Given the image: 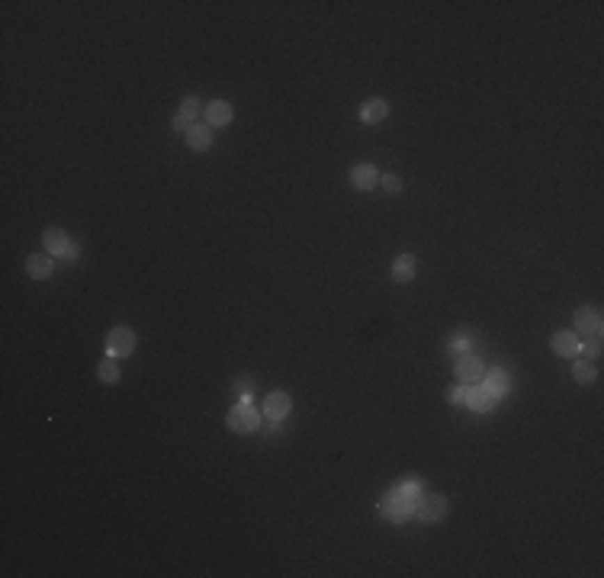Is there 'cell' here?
<instances>
[{"instance_id":"cell-1","label":"cell","mask_w":604,"mask_h":578,"mask_svg":"<svg viewBox=\"0 0 604 578\" xmlns=\"http://www.w3.org/2000/svg\"><path fill=\"white\" fill-rule=\"evenodd\" d=\"M415 517L418 520H424V524H437V520H444V514H447V498L444 495H418L415 498Z\"/></svg>"},{"instance_id":"cell-2","label":"cell","mask_w":604,"mask_h":578,"mask_svg":"<svg viewBox=\"0 0 604 578\" xmlns=\"http://www.w3.org/2000/svg\"><path fill=\"white\" fill-rule=\"evenodd\" d=\"M257 424H260L257 411H254V405L248 402V399L228 411V428L235 431V434H251V431H257Z\"/></svg>"},{"instance_id":"cell-3","label":"cell","mask_w":604,"mask_h":578,"mask_svg":"<svg viewBox=\"0 0 604 578\" xmlns=\"http://www.w3.org/2000/svg\"><path fill=\"white\" fill-rule=\"evenodd\" d=\"M379 511L386 514L389 520H395V524H399V520H405L411 511H415V498H408L405 492H399V488H395V492H389L386 498H383Z\"/></svg>"},{"instance_id":"cell-4","label":"cell","mask_w":604,"mask_h":578,"mask_svg":"<svg viewBox=\"0 0 604 578\" xmlns=\"http://www.w3.org/2000/svg\"><path fill=\"white\" fill-rule=\"evenodd\" d=\"M135 351V331L132 328H126V325H119V328H113L106 335V353L109 357H129V353Z\"/></svg>"},{"instance_id":"cell-5","label":"cell","mask_w":604,"mask_h":578,"mask_svg":"<svg viewBox=\"0 0 604 578\" xmlns=\"http://www.w3.org/2000/svg\"><path fill=\"white\" fill-rule=\"evenodd\" d=\"M45 248H49L51 257H77V248L71 244V238H67V232H61V228H45V235H42Z\"/></svg>"},{"instance_id":"cell-6","label":"cell","mask_w":604,"mask_h":578,"mask_svg":"<svg viewBox=\"0 0 604 578\" xmlns=\"http://www.w3.org/2000/svg\"><path fill=\"white\" fill-rule=\"evenodd\" d=\"M453 369H456V379H460V383H482V379H486V369H482V360H479L476 353H460Z\"/></svg>"},{"instance_id":"cell-7","label":"cell","mask_w":604,"mask_h":578,"mask_svg":"<svg viewBox=\"0 0 604 578\" xmlns=\"http://www.w3.org/2000/svg\"><path fill=\"white\" fill-rule=\"evenodd\" d=\"M575 335L601 337V312H598V309H585V305H582V309L575 312Z\"/></svg>"},{"instance_id":"cell-8","label":"cell","mask_w":604,"mask_h":578,"mask_svg":"<svg viewBox=\"0 0 604 578\" xmlns=\"http://www.w3.org/2000/svg\"><path fill=\"white\" fill-rule=\"evenodd\" d=\"M498 395L488 389V385H482V389H470V395H466V405H470L476 415H488V411L495 408Z\"/></svg>"},{"instance_id":"cell-9","label":"cell","mask_w":604,"mask_h":578,"mask_svg":"<svg viewBox=\"0 0 604 578\" xmlns=\"http://www.w3.org/2000/svg\"><path fill=\"white\" fill-rule=\"evenodd\" d=\"M286 415H289V395L286 392H270L267 399H264V418H270L273 424H277V421H283Z\"/></svg>"},{"instance_id":"cell-10","label":"cell","mask_w":604,"mask_h":578,"mask_svg":"<svg viewBox=\"0 0 604 578\" xmlns=\"http://www.w3.org/2000/svg\"><path fill=\"white\" fill-rule=\"evenodd\" d=\"M550 344H553V351L559 353V357H575V353L582 351V341L575 331H556V335L550 337Z\"/></svg>"},{"instance_id":"cell-11","label":"cell","mask_w":604,"mask_h":578,"mask_svg":"<svg viewBox=\"0 0 604 578\" xmlns=\"http://www.w3.org/2000/svg\"><path fill=\"white\" fill-rule=\"evenodd\" d=\"M351 184L357 186V190H376L379 186V174H376V168L373 164H357V168L351 170Z\"/></svg>"},{"instance_id":"cell-12","label":"cell","mask_w":604,"mask_h":578,"mask_svg":"<svg viewBox=\"0 0 604 578\" xmlns=\"http://www.w3.org/2000/svg\"><path fill=\"white\" fill-rule=\"evenodd\" d=\"M51 270H55V257L51 254H33V257H26V273L33 280L51 277Z\"/></svg>"},{"instance_id":"cell-13","label":"cell","mask_w":604,"mask_h":578,"mask_svg":"<svg viewBox=\"0 0 604 578\" xmlns=\"http://www.w3.org/2000/svg\"><path fill=\"white\" fill-rule=\"evenodd\" d=\"M186 145L193 151H206L212 145V126L209 122H193L190 132H186Z\"/></svg>"},{"instance_id":"cell-14","label":"cell","mask_w":604,"mask_h":578,"mask_svg":"<svg viewBox=\"0 0 604 578\" xmlns=\"http://www.w3.org/2000/svg\"><path fill=\"white\" fill-rule=\"evenodd\" d=\"M202 113H206V122H209V126H225V122H232V103H225V100H212Z\"/></svg>"},{"instance_id":"cell-15","label":"cell","mask_w":604,"mask_h":578,"mask_svg":"<svg viewBox=\"0 0 604 578\" xmlns=\"http://www.w3.org/2000/svg\"><path fill=\"white\" fill-rule=\"evenodd\" d=\"M389 116V103L386 100H367L360 106V119L363 122H383Z\"/></svg>"},{"instance_id":"cell-16","label":"cell","mask_w":604,"mask_h":578,"mask_svg":"<svg viewBox=\"0 0 604 578\" xmlns=\"http://www.w3.org/2000/svg\"><path fill=\"white\" fill-rule=\"evenodd\" d=\"M411 277H415V257L411 254H399L392 264V280L395 283H408Z\"/></svg>"},{"instance_id":"cell-17","label":"cell","mask_w":604,"mask_h":578,"mask_svg":"<svg viewBox=\"0 0 604 578\" xmlns=\"http://www.w3.org/2000/svg\"><path fill=\"white\" fill-rule=\"evenodd\" d=\"M486 385L502 399V395H508V389H511V376H508L504 369H492V373H486Z\"/></svg>"},{"instance_id":"cell-18","label":"cell","mask_w":604,"mask_h":578,"mask_svg":"<svg viewBox=\"0 0 604 578\" xmlns=\"http://www.w3.org/2000/svg\"><path fill=\"white\" fill-rule=\"evenodd\" d=\"M97 379H100V383H116L119 379V363H116V357H109V360H103L100 367H97Z\"/></svg>"},{"instance_id":"cell-19","label":"cell","mask_w":604,"mask_h":578,"mask_svg":"<svg viewBox=\"0 0 604 578\" xmlns=\"http://www.w3.org/2000/svg\"><path fill=\"white\" fill-rule=\"evenodd\" d=\"M572 376H575V383H591V379H595V367H591V363H585V360H579L575 363V367H572Z\"/></svg>"},{"instance_id":"cell-20","label":"cell","mask_w":604,"mask_h":578,"mask_svg":"<svg viewBox=\"0 0 604 578\" xmlns=\"http://www.w3.org/2000/svg\"><path fill=\"white\" fill-rule=\"evenodd\" d=\"M466 395H470L466 383H453L450 389H447V402L450 405H466Z\"/></svg>"},{"instance_id":"cell-21","label":"cell","mask_w":604,"mask_h":578,"mask_svg":"<svg viewBox=\"0 0 604 578\" xmlns=\"http://www.w3.org/2000/svg\"><path fill=\"white\" fill-rule=\"evenodd\" d=\"M200 100H196V97H186L184 103H180V116H186L190 119V122H196V116H200Z\"/></svg>"},{"instance_id":"cell-22","label":"cell","mask_w":604,"mask_h":578,"mask_svg":"<svg viewBox=\"0 0 604 578\" xmlns=\"http://www.w3.org/2000/svg\"><path fill=\"white\" fill-rule=\"evenodd\" d=\"M379 186H383V190H386V193H392V196H395V193H402V180H399V177H395V174L379 177Z\"/></svg>"},{"instance_id":"cell-23","label":"cell","mask_w":604,"mask_h":578,"mask_svg":"<svg viewBox=\"0 0 604 578\" xmlns=\"http://www.w3.org/2000/svg\"><path fill=\"white\" fill-rule=\"evenodd\" d=\"M232 389H235L238 395H241V399H248V395L254 392V379H248V376H241V379H235V385H232Z\"/></svg>"},{"instance_id":"cell-24","label":"cell","mask_w":604,"mask_h":578,"mask_svg":"<svg viewBox=\"0 0 604 578\" xmlns=\"http://www.w3.org/2000/svg\"><path fill=\"white\" fill-rule=\"evenodd\" d=\"M466 344H470V341H466V335H453L450 337V351L460 357V353H466Z\"/></svg>"},{"instance_id":"cell-25","label":"cell","mask_w":604,"mask_h":578,"mask_svg":"<svg viewBox=\"0 0 604 578\" xmlns=\"http://www.w3.org/2000/svg\"><path fill=\"white\" fill-rule=\"evenodd\" d=\"M582 347H585L591 357H601V337H585V341H582Z\"/></svg>"},{"instance_id":"cell-26","label":"cell","mask_w":604,"mask_h":578,"mask_svg":"<svg viewBox=\"0 0 604 578\" xmlns=\"http://www.w3.org/2000/svg\"><path fill=\"white\" fill-rule=\"evenodd\" d=\"M190 126H193V122H190L186 116H180V113L174 116V129H177V132H190Z\"/></svg>"}]
</instances>
